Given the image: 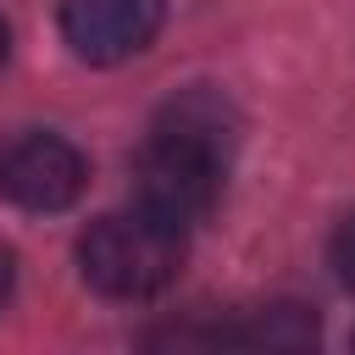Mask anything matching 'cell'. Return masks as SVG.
<instances>
[{"mask_svg": "<svg viewBox=\"0 0 355 355\" xmlns=\"http://www.w3.org/2000/svg\"><path fill=\"white\" fill-rule=\"evenodd\" d=\"M11 283H17V255H11L6 244H0V305L11 300Z\"/></svg>", "mask_w": 355, "mask_h": 355, "instance_id": "obj_6", "label": "cell"}, {"mask_svg": "<svg viewBox=\"0 0 355 355\" xmlns=\"http://www.w3.org/2000/svg\"><path fill=\"white\" fill-rule=\"evenodd\" d=\"M6 50H11V28H6V17H0V61H6Z\"/></svg>", "mask_w": 355, "mask_h": 355, "instance_id": "obj_7", "label": "cell"}, {"mask_svg": "<svg viewBox=\"0 0 355 355\" xmlns=\"http://www.w3.org/2000/svg\"><path fill=\"white\" fill-rule=\"evenodd\" d=\"M233 111L227 100L194 89L183 100H172L144 150L133 155V211H144L150 222L172 227V233H189L194 222L211 216L216 194H222V178H227V155H233Z\"/></svg>", "mask_w": 355, "mask_h": 355, "instance_id": "obj_1", "label": "cell"}, {"mask_svg": "<svg viewBox=\"0 0 355 355\" xmlns=\"http://www.w3.org/2000/svg\"><path fill=\"white\" fill-rule=\"evenodd\" d=\"M333 266H338V277L355 288V216L333 233Z\"/></svg>", "mask_w": 355, "mask_h": 355, "instance_id": "obj_5", "label": "cell"}, {"mask_svg": "<svg viewBox=\"0 0 355 355\" xmlns=\"http://www.w3.org/2000/svg\"><path fill=\"white\" fill-rule=\"evenodd\" d=\"M161 17H166V0H67L61 39L78 61L116 67L161 33Z\"/></svg>", "mask_w": 355, "mask_h": 355, "instance_id": "obj_4", "label": "cell"}, {"mask_svg": "<svg viewBox=\"0 0 355 355\" xmlns=\"http://www.w3.org/2000/svg\"><path fill=\"white\" fill-rule=\"evenodd\" d=\"M89 183V161L61 133H17L0 144V200L17 211H67Z\"/></svg>", "mask_w": 355, "mask_h": 355, "instance_id": "obj_3", "label": "cell"}, {"mask_svg": "<svg viewBox=\"0 0 355 355\" xmlns=\"http://www.w3.org/2000/svg\"><path fill=\"white\" fill-rule=\"evenodd\" d=\"M183 266V233L150 222L144 211L94 216L78 233V272L105 300H150Z\"/></svg>", "mask_w": 355, "mask_h": 355, "instance_id": "obj_2", "label": "cell"}]
</instances>
